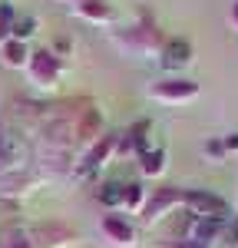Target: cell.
Segmentation results:
<instances>
[{"label":"cell","instance_id":"obj_2","mask_svg":"<svg viewBox=\"0 0 238 248\" xmlns=\"http://www.w3.org/2000/svg\"><path fill=\"white\" fill-rule=\"evenodd\" d=\"M198 93L195 83H185V79H176L169 90L162 86V90H156V96H165V99H192V96Z\"/></svg>","mask_w":238,"mask_h":248},{"label":"cell","instance_id":"obj_1","mask_svg":"<svg viewBox=\"0 0 238 248\" xmlns=\"http://www.w3.org/2000/svg\"><path fill=\"white\" fill-rule=\"evenodd\" d=\"M185 202H189L202 218H225V215H228V205H225L218 195H212V192H192Z\"/></svg>","mask_w":238,"mask_h":248},{"label":"cell","instance_id":"obj_3","mask_svg":"<svg viewBox=\"0 0 238 248\" xmlns=\"http://www.w3.org/2000/svg\"><path fill=\"white\" fill-rule=\"evenodd\" d=\"M165 53H169V60H165L169 66H182L185 60H192V46H189V43H182V40H176V43H169V50H165Z\"/></svg>","mask_w":238,"mask_h":248},{"label":"cell","instance_id":"obj_4","mask_svg":"<svg viewBox=\"0 0 238 248\" xmlns=\"http://www.w3.org/2000/svg\"><path fill=\"white\" fill-rule=\"evenodd\" d=\"M119 199H122V192H119V186H106V192H103V202H109V205H116Z\"/></svg>","mask_w":238,"mask_h":248},{"label":"cell","instance_id":"obj_5","mask_svg":"<svg viewBox=\"0 0 238 248\" xmlns=\"http://www.w3.org/2000/svg\"><path fill=\"white\" fill-rule=\"evenodd\" d=\"M159 162H162V153H152V155H146V172H159V169H162Z\"/></svg>","mask_w":238,"mask_h":248},{"label":"cell","instance_id":"obj_6","mask_svg":"<svg viewBox=\"0 0 238 248\" xmlns=\"http://www.w3.org/2000/svg\"><path fill=\"white\" fill-rule=\"evenodd\" d=\"M225 142V153H235L238 149V133H228V139H222Z\"/></svg>","mask_w":238,"mask_h":248},{"label":"cell","instance_id":"obj_7","mask_svg":"<svg viewBox=\"0 0 238 248\" xmlns=\"http://www.w3.org/2000/svg\"><path fill=\"white\" fill-rule=\"evenodd\" d=\"M232 23H238V3L232 7Z\"/></svg>","mask_w":238,"mask_h":248}]
</instances>
